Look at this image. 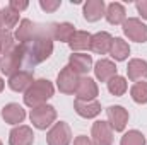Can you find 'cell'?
Segmentation results:
<instances>
[{
	"label": "cell",
	"mask_w": 147,
	"mask_h": 145,
	"mask_svg": "<svg viewBox=\"0 0 147 145\" xmlns=\"http://www.w3.org/2000/svg\"><path fill=\"white\" fill-rule=\"evenodd\" d=\"M53 53V38H51V26L50 29H39L38 36L33 39L31 48H28V60L29 63L38 65L46 62Z\"/></svg>",
	"instance_id": "cell-1"
},
{
	"label": "cell",
	"mask_w": 147,
	"mask_h": 145,
	"mask_svg": "<svg viewBox=\"0 0 147 145\" xmlns=\"http://www.w3.org/2000/svg\"><path fill=\"white\" fill-rule=\"evenodd\" d=\"M53 94H55L53 84L48 79H38L24 92V104L31 109L38 108V106H43V104H46L48 99L53 97Z\"/></svg>",
	"instance_id": "cell-2"
},
{
	"label": "cell",
	"mask_w": 147,
	"mask_h": 145,
	"mask_svg": "<svg viewBox=\"0 0 147 145\" xmlns=\"http://www.w3.org/2000/svg\"><path fill=\"white\" fill-rule=\"evenodd\" d=\"M24 55H28V46L17 44L10 53H7L5 56H2V60H0V72L3 73V75H9V77H12L14 73H17L19 68H21V65H22Z\"/></svg>",
	"instance_id": "cell-3"
},
{
	"label": "cell",
	"mask_w": 147,
	"mask_h": 145,
	"mask_svg": "<svg viewBox=\"0 0 147 145\" xmlns=\"http://www.w3.org/2000/svg\"><path fill=\"white\" fill-rule=\"evenodd\" d=\"M29 119L36 130L51 128L55 125V119H57V109L51 104H43V106L33 108L29 113Z\"/></svg>",
	"instance_id": "cell-4"
},
{
	"label": "cell",
	"mask_w": 147,
	"mask_h": 145,
	"mask_svg": "<svg viewBox=\"0 0 147 145\" xmlns=\"http://www.w3.org/2000/svg\"><path fill=\"white\" fill-rule=\"evenodd\" d=\"M46 144L48 145H70L72 144V130H70L69 123H65V121L55 123L46 133Z\"/></svg>",
	"instance_id": "cell-5"
},
{
	"label": "cell",
	"mask_w": 147,
	"mask_h": 145,
	"mask_svg": "<svg viewBox=\"0 0 147 145\" xmlns=\"http://www.w3.org/2000/svg\"><path fill=\"white\" fill-rule=\"evenodd\" d=\"M123 34L130 41L135 43H146L147 41V26L137 17H128L123 24Z\"/></svg>",
	"instance_id": "cell-6"
},
{
	"label": "cell",
	"mask_w": 147,
	"mask_h": 145,
	"mask_svg": "<svg viewBox=\"0 0 147 145\" xmlns=\"http://www.w3.org/2000/svg\"><path fill=\"white\" fill-rule=\"evenodd\" d=\"M79 80H80V77L67 65V67H63L60 70L58 77H57V87H58V91L62 94H75Z\"/></svg>",
	"instance_id": "cell-7"
},
{
	"label": "cell",
	"mask_w": 147,
	"mask_h": 145,
	"mask_svg": "<svg viewBox=\"0 0 147 145\" xmlns=\"http://www.w3.org/2000/svg\"><path fill=\"white\" fill-rule=\"evenodd\" d=\"M99 94L98 84L91 77H80L79 85L75 89V99L79 101H94Z\"/></svg>",
	"instance_id": "cell-8"
},
{
	"label": "cell",
	"mask_w": 147,
	"mask_h": 145,
	"mask_svg": "<svg viewBox=\"0 0 147 145\" xmlns=\"http://www.w3.org/2000/svg\"><path fill=\"white\" fill-rule=\"evenodd\" d=\"M38 33H39V29H38V26L33 21H29V19H21L19 26L16 28L14 38L19 41V44L28 46L29 43H33V39L38 36Z\"/></svg>",
	"instance_id": "cell-9"
},
{
	"label": "cell",
	"mask_w": 147,
	"mask_h": 145,
	"mask_svg": "<svg viewBox=\"0 0 147 145\" xmlns=\"http://www.w3.org/2000/svg\"><path fill=\"white\" fill-rule=\"evenodd\" d=\"M34 142V132L28 125L14 126L9 133V145H33Z\"/></svg>",
	"instance_id": "cell-10"
},
{
	"label": "cell",
	"mask_w": 147,
	"mask_h": 145,
	"mask_svg": "<svg viewBox=\"0 0 147 145\" xmlns=\"http://www.w3.org/2000/svg\"><path fill=\"white\" fill-rule=\"evenodd\" d=\"M91 137L96 145H113V128L108 121H96L92 125Z\"/></svg>",
	"instance_id": "cell-11"
},
{
	"label": "cell",
	"mask_w": 147,
	"mask_h": 145,
	"mask_svg": "<svg viewBox=\"0 0 147 145\" xmlns=\"http://www.w3.org/2000/svg\"><path fill=\"white\" fill-rule=\"evenodd\" d=\"M108 123L113 128V132H123L128 123V111L123 106H110L106 109Z\"/></svg>",
	"instance_id": "cell-12"
},
{
	"label": "cell",
	"mask_w": 147,
	"mask_h": 145,
	"mask_svg": "<svg viewBox=\"0 0 147 145\" xmlns=\"http://www.w3.org/2000/svg\"><path fill=\"white\" fill-rule=\"evenodd\" d=\"M33 82H34L33 72H29V70H19L17 73H14L12 77H9L7 85L14 92H26Z\"/></svg>",
	"instance_id": "cell-13"
},
{
	"label": "cell",
	"mask_w": 147,
	"mask_h": 145,
	"mask_svg": "<svg viewBox=\"0 0 147 145\" xmlns=\"http://www.w3.org/2000/svg\"><path fill=\"white\" fill-rule=\"evenodd\" d=\"M92 65H94L92 63V56L87 55V53H72L69 56V67L79 77L89 73V70H92Z\"/></svg>",
	"instance_id": "cell-14"
},
{
	"label": "cell",
	"mask_w": 147,
	"mask_h": 145,
	"mask_svg": "<svg viewBox=\"0 0 147 145\" xmlns=\"http://www.w3.org/2000/svg\"><path fill=\"white\" fill-rule=\"evenodd\" d=\"M105 12H106V3L105 0H87L82 7V14H84V19L87 22H96L99 21L101 17H105Z\"/></svg>",
	"instance_id": "cell-15"
},
{
	"label": "cell",
	"mask_w": 147,
	"mask_h": 145,
	"mask_svg": "<svg viewBox=\"0 0 147 145\" xmlns=\"http://www.w3.org/2000/svg\"><path fill=\"white\" fill-rule=\"evenodd\" d=\"M74 109H75V113L80 118L91 119V118L99 116V113H101V103L98 99H94V101H79V99H75L74 101Z\"/></svg>",
	"instance_id": "cell-16"
},
{
	"label": "cell",
	"mask_w": 147,
	"mask_h": 145,
	"mask_svg": "<svg viewBox=\"0 0 147 145\" xmlns=\"http://www.w3.org/2000/svg\"><path fill=\"white\" fill-rule=\"evenodd\" d=\"M2 119L9 125H16L19 126V123H22L26 119V109L17 103H10L2 109Z\"/></svg>",
	"instance_id": "cell-17"
},
{
	"label": "cell",
	"mask_w": 147,
	"mask_h": 145,
	"mask_svg": "<svg viewBox=\"0 0 147 145\" xmlns=\"http://www.w3.org/2000/svg\"><path fill=\"white\" fill-rule=\"evenodd\" d=\"M111 43H113V36L106 31H99L96 34L91 36V51L96 55H106L110 53Z\"/></svg>",
	"instance_id": "cell-18"
},
{
	"label": "cell",
	"mask_w": 147,
	"mask_h": 145,
	"mask_svg": "<svg viewBox=\"0 0 147 145\" xmlns=\"http://www.w3.org/2000/svg\"><path fill=\"white\" fill-rule=\"evenodd\" d=\"M92 70H94L96 79H98V80H101V82H108V80H110V79H113L115 75H118V68H116L115 62L106 60V58L98 60V62L94 63Z\"/></svg>",
	"instance_id": "cell-19"
},
{
	"label": "cell",
	"mask_w": 147,
	"mask_h": 145,
	"mask_svg": "<svg viewBox=\"0 0 147 145\" xmlns=\"http://www.w3.org/2000/svg\"><path fill=\"white\" fill-rule=\"evenodd\" d=\"M127 75L132 82H140L147 79V62L140 58H132L127 65Z\"/></svg>",
	"instance_id": "cell-20"
},
{
	"label": "cell",
	"mask_w": 147,
	"mask_h": 145,
	"mask_svg": "<svg viewBox=\"0 0 147 145\" xmlns=\"http://www.w3.org/2000/svg\"><path fill=\"white\" fill-rule=\"evenodd\" d=\"M105 17L106 21L110 22L111 26H120L127 21V10L123 7V3L120 2H111L110 5L106 7V12H105Z\"/></svg>",
	"instance_id": "cell-21"
},
{
	"label": "cell",
	"mask_w": 147,
	"mask_h": 145,
	"mask_svg": "<svg viewBox=\"0 0 147 145\" xmlns=\"http://www.w3.org/2000/svg\"><path fill=\"white\" fill-rule=\"evenodd\" d=\"M75 34V28L70 22H57L51 24V38L53 41H60V43H70L72 36Z\"/></svg>",
	"instance_id": "cell-22"
},
{
	"label": "cell",
	"mask_w": 147,
	"mask_h": 145,
	"mask_svg": "<svg viewBox=\"0 0 147 145\" xmlns=\"http://www.w3.org/2000/svg\"><path fill=\"white\" fill-rule=\"evenodd\" d=\"M130 55V46L123 38H113L110 48V56L115 62H125Z\"/></svg>",
	"instance_id": "cell-23"
},
{
	"label": "cell",
	"mask_w": 147,
	"mask_h": 145,
	"mask_svg": "<svg viewBox=\"0 0 147 145\" xmlns=\"http://www.w3.org/2000/svg\"><path fill=\"white\" fill-rule=\"evenodd\" d=\"M19 12L12 10L9 5H5L2 10H0V28L5 29V31H10L12 28L19 26Z\"/></svg>",
	"instance_id": "cell-24"
},
{
	"label": "cell",
	"mask_w": 147,
	"mask_h": 145,
	"mask_svg": "<svg viewBox=\"0 0 147 145\" xmlns=\"http://www.w3.org/2000/svg\"><path fill=\"white\" fill-rule=\"evenodd\" d=\"M91 36H92V34H89L87 31H75V34L72 36L70 43H69L70 50L75 51V53H77V51L89 50V48H91Z\"/></svg>",
	"instance_id": "cell-25"
},
{
	"label": "cell",
	"mask_w": 147,
	"mask_h": 145,
	"mask_svg": "<svg viewBox=\"0 0 147 145\" xmlns=\"http://www.w3.org/2000/svg\"><path fill=\"white\" fill-rule=\"evenodd\" d=\"M106 84H108V91H110V94L111 96H116V97L123 96V94L127 92V89H128V82H127V79H125V77H120V75H115V77L110 79Z\"/></svg>",
	"instance_id": "cell-26"
},
{
	"label": "cell",
	"mask_w": 147,
	"mask_h": 145,
	"mask_svg": "<svg viewBox=\"0 0 147 145\" xmlns=\"http://www.w3.org/2000/svg\"><path fill=\"white\" fill-rule=\"evenodd\" d=\"M130 97L137 104H147V82H135L130 87Z\"/></svg>",
	"instance_id": "cell-27"
},
{
	"label": "cell",
	"mask_w": 147,
	"mask_h": 145,
	"mask_svg": "<svg viewBox=\"0 0 147 145\" xmlns=\"http://www.w3.org/2000/svg\"><path fill=\"white\" fill-rule=\"evenodd\" d=\"M16 38L10 31H5V29H0V56H5L7 53H10L17 44L14 41Z\"/></svg>",
	"instance_id": "cell-28"
},
{
	"label": "cell",
	"mask_w": 147,
	"mask_h": 145,
	"mask_svg": "<svg viewBox=\"0 0 147 145\" xmlns=\"http://www.w3.org/2000/svg\"><path fill=\"white\" fill-rule=\"evenodd\" d=\"M120 145H146V137L139 130H128L127 133H123Z\"/></svg>",
	"instance_id": "cell-29"
},
{
	"label": "cell",
	"mask_w": 147,
	"mask_h": 145,
	"mask_svg": "<svg viewBox=\"0 0 147 145\" xmlns=\"http://www.w3.org/2000/svg\"><path fill=\"white\" fill-rule=\"evenodd\" d=\"M62 5V0H39V7L45 12H55Z\"/></svg>",
	"instance_id": "cell-30"
},
{
	"label": "cell",
	"mask_w": 147,
	"mask_h": 145,
	"mask_svg": "<svg viewBox=\"0 0 147 145\" xmlns=\"http://www.w3.org/2000/svg\"><path fill=\"white\" fill-rule=\"evenodd\" d=\"M9 7L12 9V10H16V12H22V10H26L28 7H29V2H26V0H10L9 2Z\"/></svg>",
	"instance_id": "cell-31"
},
{
	"label": "cell",
	"mask_w": 147,
	"mask_h": 145,
	"mask_svg": "<svg viewBox=\"0 0 147 145\" xmlns=\"http://www.w3.org/2000/svg\"><path fill=\"white\" fill-rule=\"evenodd\" d=\"M135 7H137V12L142 15V19H147V0L135 2Z\"/></svg>",
	"instance_id": "cell-32"
},
{
	"label": "cell",
	"mask_w": 147,
	"mask_h": 145,
	"mask_svg": "<svg viewBox=\"0 0 147 145\" xmlns=\"http://www.w3.org/2000/svg\"><path fill=\"white\" fill-rule=\"evenodd\" d=\"M74 145H96V144L92 142V138H89L86 135H79V137L74 138Z\"/></svg>",
	"instance_id": "cell-33"
},
{
	"label": "cell",
	"mask_w": 147,
	"mask_h": 145,
	"mask_svg": "<svg viewBox=\"0 0 147 145\" xmlns=\"http://www.w3.org/2000/svg\"><path fill=\"white\" fill-rule=\"evenodd\" d=\"M3 87H5V82H3V80H2V79H0V92H2V91H3Z\"/></svg>",
	"instance_id": "cell-34"
},
{
	"label": "cell",
	"mask_w": 147,
	"mask_h": 145,
	"mask_svg": "<svg viewBox=\"0 0 147 145\" xmlns=\"http://www.w3.org/2000/svg\"><path fill=\"white\" fill-rule=\"evenodd\" d=\"M0 145H3V144H2V140H0Z\"/></svg>",
	"instance_id": "cell-35"
},
{
	"label": "cell",
	"mask_w": 147,
	"mask_h": 145,
	"mask_svg": "<svg viewBox=\"0 0 147 145\" xmlns=\"http://www.w3.org/2000/svg\"><path fill=\"white\" fill-rule=\"evenodd\" d=\"M0 60H2V56H0Z\"/></svg>",
	"instance_id": "cell-36"
},
{
	"label": "cell",
	"mask_w": 147,
	"mask_h": 145,
	"mask_svg": "<svg viewBox=\"0 0 147 145\" xmlns=\"http://www.w3.org/2000/svg\"><path fill=\"white\" fill-rule=\"evenodd\" d=\"M0 29H2V28H0Z\"/></svg>",
	"instance_id": "cell-37"
}]
</instances>
